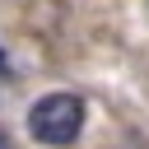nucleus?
<instances>
[{
    "label": "nucleus",
    "mask_w": 149,
    "mask_h": 149,
    "mask_svg": "<svg viewBox=\"0 0 149 149\" xmlns=\"http://www.w3.org/2000/svg\"><path fill=\"white\" fill-rule=\"evenodd\" d=\"M0 149H14V140H9V135H5V130H0Z\"/></svg>",
    "instance_id": "f03ea898"
},
{
    "label": "nucleus",
    "mask_w": 149,
    "mask_h": 149,
    "mask_svg": "<svg viewBox=\"0 0 149 149\" xmlns=\"http://www.w3.org/2000/svg\"><path fill=\"white\" fill-rule=\"evenodd\" d=\"M79 130H84V98L79 93H47L28 107V135L37 144L65 149L79 140Z\"/></svg>",
    "instance_id": "f257e3e1"
}]
</instances>
